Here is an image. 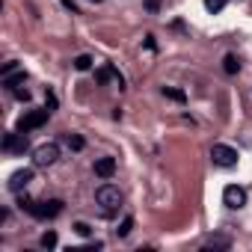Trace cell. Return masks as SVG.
Wrapping results in <instances>:
<instances>
[{"instance_id": "cell-1", "label": "cell", "mask_w": 252, "mask_h": 252, "mask_svg": "<svg viewBox=\"0 0 252 252\" xmlns=\"http://www.w3.org/2000/svg\"><path fill=\"white\" fill-rule=\"evenodd\" d=\"M95 205H98V211H101L104 217L119 214V208H122V190L113 187V184L98 187V190H95Z\"/></svg>"}, {"instance_id": "cell-2", "label": "cell", "mask_w": 252, "mask_h": 252, "mask_svg": "<svg viewBox=\"0 0 252 252\" xmlns=\"http://www.w3.org/2000/svg\"><path fill=\"white\" fill-rule=\"evenodd\" d=\"M18 208L21 211H27L30 217H36V220H54L60 211H63V202L60 199H51V202H33V199H18Z\"/></svg>"}, {"instance_id": "cell-3", "label": "cell", "mask_w": 252, "mask_h": 252, "mask_svg": "<svg viewBox=\"0 0 252 252\" xmlns=\"http://www.w3.org/2000/svg\"><path fill=\"white\" fill-rule=\"evenodd\" d=\"M57 160H60V146H57V143H42V146H36V152H33V163H36V166L48 169V166H54Z\"/></svg>"}, {"instance_id": "cell-4", "label": "cell", "mask_w": 252, "mask_h": 252, "mask_svg": "<svg viewBox=\"0 0 252 252\" xmlns=\"http://www.w3.org/2000/svg\"><path fill=\"white\" fill-rule=\"evenodd\" d=\"M48 113H51V110H30V113H24V116L18 119V125H15V131L30 134V131H36V128H42V125L48 122Z\"/></svg>"}, {"instance_id": "cell-5", "label": "cell", "mask_w": 252, "mask_h": 252, "mask_svg": "<svg viewBox=\"0 0 252 252\" xmlns=\"http://www.w3.org/2000/svg\"><path fill=\"white\" fill-rule=\"evenodd\" d=\"M211 160H214L217 166H222V169H231V166H237V152H234L231 146L217 143V146L211 149Z\"/></svg>"}, {"instance_id": "cell-6", "label": "cell", "mask_w": 252, "mask_h": 252, "mask_svg": "<svg viewBox=\"0 0 252 252\" xmlns=\"http://www.w3.org/2000/svg\"><path fill=\"white\" fill-rule=\"evenodd\" d=\"M0 77H3V86H6V89H18V86H24V80H27V74L18 68V63H6L3 71H0Z\"/></svg>"}, {"instance_id": "cell-7", "label": "cell", "mask_w": 252, "mask_h": 252, "mask_svg": "<svg viewBox=\"0 0 252 252\" xmlns=\"http://www.w3.org/2000/svg\"><path fill=\"white\" fill-rule=\"evenodd\" d=\"M222 205L231 208V211H240V208L246 205V190L237 187V184H228V187L222 190Z\"/></svg>"}, {"instance_id": "cell-8", "label": "cell", "mask_w": 252, "mask_h": 252, "mask_svg": "<svg viewBox=\"0 0 252 252\" xmlns=\"http://www.w3.org/2000/svg\"><path fill=\"white\" fill-rule=\"evenodd\" d=\"M3 152H6V155H24V152H27V134H21V131L6 134V137H3Z\"/></svg>"}, {"instance_id": "cell-9", "label": "cell", "mask_w": 252, "mask_h": 252, "mask_svg": "<svg viewBox=\"0 0 252 252\" xmlns=\"http://www.w3.org/2000/svg\"><path fill=\"white\" fill-rule=\"evenodd\" d=\"M30 181H33V169H18V172H12V178H9L6 187H9L12 193H21Z\"/></svg>"}, {"instance_id": "cell-10", "label": "cell", "mask_w": 252, "mask_h": 252, "mask_svg": "<svg viewBox=\"0 0 252 252\" xmlns=\"http://www.w3.org/2000/svg\"><path fill=\"white\" fill-rule=\"evenodd\" d=\"M92 169H95L98 178H113L116 175V158H98Z\"/></svg>"}, {"instance_id": "cell-11", "label": "cell", "mask_w": 252, "mask_h": 252, "mask_svg": "<svg viewBox=\"0 0 252 252\" xmlns=\"http://www.w3.org/2000/svg\"><path fill=\"white\" fill-rule=\"evenodd\" d=\"M95 80H98L101 86H104V83H110V80H116L119 86L125 83V80H122V74H119V71H116L113 65H104V68H98V71H95Z\"/></svg>"}, {"instance_id": "cell-12", "label": "cell", "mask_w": 252, "mask_h": 252, "mask_svg": "<svg viewBox=\"0 0 252 252\" xmlns=\"http://www.w3.org/2000/svg\"><path fill=\"white\" fill-rule=\"evenodd\" d=\"M228 246H231V237H225V234H211L205 240V249H228Z\"/></svg>"}, {"instance_id": "cell-13", "label": "cell", "mask_w": 252, "mask_h": 252, "mask_svg": "<svg viewBox=\"0 0 252 252\" xmlns=\"http://www.w3.org/2000/svg\"><path fill=\"white\" fill-rule=\"evenodd\" d=\"M65 146H68L71 152H83V146H86V140H83L80 134H65Z\"/></svg>"}, {"instance_id": "cell-14", "label": "cell", "mask_w": 252, "mask_h": 252, "mask_svg": "<svg viewBox=\"0 0 252 252\" xmlns=\"http://www.w3.org/2000/svg\"><path fill=\"white\" fill-rule=\"evenodd\" d=\"M222 68H225V74H237V71H240V60H237L234 54H228V57L222 60Z\"/></svg>"}, {"instance_id": "cell-15", "label": "cell", "mask_w": 252, "mask_h": 252, "mask_svg": "<svg viewBox=\"0 0 252 252\" xmlns=\"http://www.w3.org/2000/svg\"><path fill=\"white\" fill-rule=\"evenodd\" d=\"M163 95H166V98H172V101H178V104H184V101H187V95H184L181 89H175V86H163Z\"/></svg>"}, {"instance_id": "cell-16", "label": "cell", "mask_w": 252, "mask_h": 252, "mask_svg": "<svg viewBox=\"0 0 252 252\" xmlns=\"http://www.w3.org/2000/svg\"><path fill=\"white\" fill-rule=\"evenodd\" d=\"M131 228H134V217H125V220H122V225L116 228V234H119V237H128V234H131Z\"/></svg>"}, {"instance_id": "cell-17", "label": "cell", "mask_w": 252, "mask_h": 252, "mask_svg": "<svg viewBox=\"0 0 252 252\" xmlns=\"http://www.w3.org/2000/svg\"><path fill=\"white\" fill-rule=\"evenodd\" d=\"M74 68H77V71H89V68H92V57H89V54H80V57L74 60Z\"/></svg>"}, {"instance_id": "cell-18", "label": "cell", "mask_w": 252, "mask_h": 252, "mask_svg": "<svg viewBox=\"0 0 252 252\" xmlns=\"http://www.w3.org/2000/svg\"><path fill=\"white\" fill-rule=\"evenodd\" d=\"M39 243H42V246H45V249H54V246H57V231H45V234H42V240H39Z\"/></svg>"}, {"instance_id": "cell-19", "label": "cell", "mask_w": 252, "mask_h": 252, "mask_svg": "<svg viewBox=\"0 0 252 252\" xmlns=\"http://www.w3.org/2000/svg\"><path fill=\"white\" fill-rule=\"evenodd\" d=\"M225 3L228 0H205V9L208 12H220V9H225Z\"/></svg>"}, {"instance_id": "cell-20", "label": "cell", "mask_w": 252, "mask_h": 252, "mask_svg": "<svg viewBox=\"0 0 252 252\" xmlns=\"http://www.w3.org/2000/svg\"><path fill=\"white\" fill-rule=\"evenodd\" d=\"M74 231H77L80 237H89V234H92V228H89V222H74Z\"/></svg>"}, {"instance_id": "cell-21", "label": "cell", "mask_w": 252, "mask_h": 252, "mask_svg": "<svg viewBox=\"0 0 252 252\" xmlns=\"http://www.w3.org/2000/svg\"><path fill=\"white\" fill-rule=\"evenodd\" d=\"M12 92H15V98H18V101H30V92H27V89H21V86H18V89H12Z\"/></svg>"}, {"instance_id": "cell-22", "label": "cell", "mask_w": 252, "mask_h": 252, "mask_svg": "<svg viewBox=\"0 0 252 252\" xmlns=\"http://www.w3.org/2000/svg\"><path fill=\"white\" fill-rule=\"evenodd\" d=\"M45 104H48V110H57V95L48 92V95H45Z\"/></svg>"}, {"instance_id": "cell-23", "label": "cell", "mask_w": 252, "mask_h": 252, "mask_svg": "<svg viewBox=\"0 0 252 252\" xmlns=\"http://www.w3.org/2000/svg\"><path fill=\"white\" fill-rule=\"evenodd\" d=\"M146 9H149V12H158V9H160V0H146Z\"/></svg>"}, {"instance_id": "cell-24", "label": "cell", "mask_w": 252, "mask_h": 252, "mask_svg": "<svg viewBox=\"0 0 252 252\" xmlns=\"http://www.w3.org/2000/svg\"><path fill=\"white\" fill-rule=\"evenodd\" d=\"M60 3H63V6H65V9H71V12H77V6H74V3H71V0H60Z\"/></svg>"}, {"instance_id": "cell-25", "label": "cell", "mask_w": 252, "mask_h": 252, "mask_svg": "<svg viewBox=\"0 0 252 252\" xmlns=\"http://www.w3.org/2000/svg\"><path fill=\"white\" fill-rule=\"evenodd\" d=\"M92 3H101V0H92Z\"/></svg>"}]
</instances>
